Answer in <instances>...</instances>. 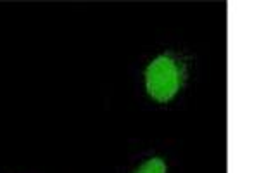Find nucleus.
Listing matches in <instances>:
<instances>
[{"instance_id":"obj_1","label":"nucleus","mask_w":259,"mask_h":173,"mask_svg":"<svg viewBox=\"0 0 259 173\" xmlns=\"http://www.w3.org/2000/svg\"><path fill=\"white\" fill-rule=\"evenodd\" d=\"M145 85L149 95L157 102H168L182 87V73L173 57L159 56L147 66Z\"/></svg>"},{"instance_id":"obj_2","label":"nucleus","mask_w":259,"mask_h":173,"mask_svg":"<svg viewBox=\"0 0 259 173\" xmlns=\"http://www.w3.org/2000/svg\"><path fill=\"white\" fill-rule=\"evenodd\" d=\"M166 163L161 158H152L145 161L135 173H166Z\"/></svg>"}]
</instances>
